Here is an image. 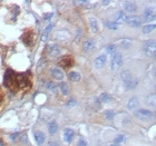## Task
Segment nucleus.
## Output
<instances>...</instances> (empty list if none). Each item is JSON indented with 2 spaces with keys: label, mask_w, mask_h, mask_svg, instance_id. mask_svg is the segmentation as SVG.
<instances>
[{
  "label": "nucleus",
  "mask_w": 156,
  "mask_h": 146,
  "mask_svg": "<svg viewBox=\"0 0 156 146\" xmlns=\"http://www.w3.org/2000/svg\"><path fill=\"white\" fill-rule=\"evenodd\" d=\"M57 130H58V124L56 123L55 120H52V122H50V123L48 124V132L51 135H54V134L57 132Z\"/></svg>",
  "instance_id": "obj_15"
},
{
  "label": "nucleus",
  "mask_w": 156,
  "mask_h": 146,
  "mask_svg": "<svg viewBox=\"0 0 156 146\" xmlns=\"http://www.w3.org/2000/svg\"><path fill=\"white\" fill-rule=\"evenodd\" d=\"M123 141H124V136H123V135H120V136H118L117 138H115V140H114V143H115V144L122 143Z\"/></svg>",
  "instance_id": "obj_31"
},
{
  "label": "nucleus",
  "mask_w": 156,
  "mask_h": 146,
  "mask_svg": "<svg viewBox=\"0 0 156 146\" xmlns=\"http://www.w3.org/2000/svg\"><path fill=\"white\" fill-rule=\"evenodd\" d=\"M76 105V101L75 99H70V101H68V103H67V107H73V106H75Z\"/></svg>",
  "instance_id": "obj_33"
},
{
  "label": "nucleus",
  "mask_w": 156,
  "mask_h": 146,
  "mask_svg": "<svg viewBox=\"0 0 156 146\" xmlns=\"http://www.w3.org/2000/svg\"><path fill=\"white\" fill-rule=\"evenodd\" d=\"M35 140H36L37 144H38L39 146L42 145V144L45 143V141H46V136H45V134L42 133V132H36L35 133Z\"/></svg>",
  "instance_id": "obj_12"
},
{
  "label": "nucleus",
  "mask_w": 156,
  "mask_h": 146,
  "mask_svg": "<svg viewBox=\"0 0 156 146\" xmlns=\"http://www.w3.org/2000/svg\"><path fill=\"white\" fill-rule=\"evenodd\" d=\"M122 79H123V84L126 89H133L136 86V80L133 78L129 70H123V73H122Z\"/></svg>",
  "instance_id": "obj_1"
},
{
  "label": "nucleus",
  "mask_w": 156,
  "mask_h": 146,
  "mask_svg": "<svg viewBox=\"0 0 156 146\" xmlns=\"http://www.w3.org/2000/svg\"><path fill=\"white\" fill-rule=\"evenodd\" d=\"M127 20V16L125 15V12H123V11H120V12H118V15H117L116 17V21L115 23L118 25V23H126Z\"/></svg>",
  "instance_id": "obj_17"
},
{
  "label": "nucleus",
  "mask_w": 156,
  "mask_h": 146,
  "mask_svg": "<svg viewBox=\"0 0 156 146\" xmlns=\"http://www.w3.org/2000/svg\"><path fill=\"white\" fill-rule=\"evenodd\" d=\"M138 106V99L136 97H132L127 104V108L128 109H135V108Z\"/></svg>",
  "instance_id": "obj_16"
},
{
  "label": "nucleus",
  "mask_w": 156,
  "mask_h": 146,
  "mask_svg": "<svg viewBox=\"0 0 156 146\" xmlns=\"http://www.w3.org/2000/svg\"><path fill=\"white\" fill-rule=\"evenodd\" d=\"M68 78L72 81H78L79 79H80V75L78 74V73L70 72V73H68Z\"/></svg>",
  "instance_id": "obj_21"
},
{
  "label": "nucleus",
  "mask_w": 156,
  "mask_h": 146,
  "mask_svg": "<svg viewBox=\"0 0 156 146\" xmlns=\"http://www.w3.org/2000/svg\"><path fill=\"white\" fill-rule=\"evenodd\" d=\"M73 138H74V130H70V128L65 130V132H64V141L66 143H70Z\"/></svg>",
  "instance_id": "obj_10"
},
{
  "label": "nucleus",
  "mask_w": 156,
  "mask_h": 146,
  "mask_svg": "<svg viewBox=\"0 0 156 146\" xmlns=\"http://www.w3.org/2000/svg\"><path fill=\"white\" fill-rule=\"evenodd\" d=\"M126 23H128V26L133 27V28H138L142 23V19L138 16H130L127 17Z\"/></svg>",
  "instance_id": "obj_7"
},
{
  "label": "nucleus",
  "mask_w": 156,
  "mask_h": 146,
  "mask_svg": "<svg viewBox=\"0 0 156 146\" xmlns=\"http://www.w3.org/2000/svg\"><path fill=\"white\" fill-rule=\"evenodd\" d=\"M104 115H105V117H106V118H107V119H113V118H114V112H112V110H106V112H105L104 113Z\"/></svg>",
  "instance_id": "obj_28"
},
{
  "label": "nucleus",
  "mask_w": 156,
  "mask_h": 146,
  "mask_svg": "<svg viewBox=\"0 0 156 146\" xmlns=\"http://www.w3.org/2000/svg\"><path fill=\"white\" fill-rule=\"evenodd\" d=\"M2 99H3V93H2V91L0 89V104H1V101H2Z\"/></svg>",
  "instance_id": "obj_37"
},
{
  "label": "nucleus",
  "mask_w": 156,
  "mask_h": 146,
  "mask_svg": "<svg viewBox=\"0 0 156 146\" xmlns=\"http://www.w3.org/2000/svg\"><path fill=\"white\" fill-rule=\"evenodd\" d=\"M115 49H116V47H115V45H109V46H107L106 48H105V50H106V52L107 54H114L115 52Z\"/></svg>",
  "instance_id": "obj_27"
},
{
  "label": "nucleus",
  "mask_w": 156,
  "mask_h": 146,
  "mask_svg": "<svg viewBox=\"0 0 156 146\" xmlns=\"http://www.w3.org/2000/svg\"><path fill=\"white\" fill-rule=\"evenodd\" d=\"M99 101H101V103H109V101H112V97L108 94L104 93V94L101 95V97H99Z\"/></svg>",
  "instance_id": "obj_22"
},
{
  "label": "nucleus",
  "mask_w": 156,
  "mask_h": 146,
  "mask_svg": "<svg viewBox=\"0 0 156 146\" xmlns=\"http://www.w3.org/2000/svg\"><path fill=\"white\" fill-rule=\"evenodd\" d=\"M58 65L60 67H62V68L68 69L70 67H73V65H74V59L70 56H64V57H62V58L59 59Z\"/></svg>",
  "instance_id": "obj_4"
},
{
  "label": "nucleus",
  "mask_w": 156,
  "mask_h": 146,
  "mask_svg": "<svg viewBox=\"0 0 156 146\" xmlns=\"http://www.w3.org/2000/svg\"><path fill=\"white\" fill-rule=\"evenodd\" d=\"M112 146H119L118 144H114V145H112Z\"/></svg>",
  "instance_id": "obj_41"
},
{
  "label": "nucleus",
  "mask_w": 156,
  "mask_h": 146,
  "mask_svg": "<svg viewBox=\"0 0 156 146\" xmlns=\"http://www.w3.org/2000/svg\"><path fill=\"white\" fill-rule=\"evenodd\" d=\"M144 52L146 54L147 56H152L155 55V52H156V46H155V41L154 40H151V41H146L144 44Z\"/></svg>",
  "instance_id": "obj_3"
},
{
  "label": "nucleus",
  "mask_w": 156,
  "mask_h": 146,
  "mask_svg": "<svg viewBox=\"0 0 156 146\" xmlns=\"http://www.w3.org/2000/svg\"><path fill=\"white\" fill-rule=\"evenodd\" d=\"M83 48H84V50L86 52H90L91 49L94 48V41L93 40H86L84 42V45H83Z\"/></svg>",
  "instance_id": "obj_18"
},
{
  "label": "nucleus",
  "mask_w": 156,
  "mask_h": 146,
  "mask_svg": "<svg viewBox=\"0 0 156 146\" xmlns=\"http://www.w3.org/2000/svg\"><path fill=\"white\" fill-rule=\"evenodd\" d=\"M60 91H62V93L64 95H68L69 89H68V86H67V84H65V83H62V84H60Z\"/></svg>",
  "instance_id": "obj_24"
},
{
  "label": "nucleus",
  "mask_w": 156,
  "mask_h": 146,
  "mask_svg": "<svg viewBox=\"0 0 156 146\" xmlns=\"http://www.w3.org/2000/svg\"><path fill=\"white\" fill-rule=\"evenodd\" d=\"M106 60H107L106 55H101V56H99V57H97V58L95 59V62H94L95 68L101 69L105 65H106Z\"/></svg>",
  "instance_id": "obj_8"
},
{
  "label": "nucleus",
  "mask_w": 156,
  "mask_h": 146,
  "mask_svg": "<svg viewBox=\"0 0 156 146\" xmlns=\"http://www.w3.org/2000/svg\"><path fill=\"white\" fill-rule=\"evenodd\" d=\"M105 26L107 27V28H109V29H117V27H118V25H117L116 23H111V21H105Z\"/></svg>",
  "instance_id": "obj_26"
},
{
  "label": "nucleus",
  "mask_w": 156,
  "mask_h": 146,
  "mask_svg": "<svg viewBox=\"0 0 156 146\" xmlns=\"http://www.w3.org/2000/svg\"><path fill=\"white\" fill-rule=\"evenodd\" d=\"M147 103H148V104H151L152 105V106H155V95H152V96H151V101H147Z\"/></svg>",
  "instance_id": "obj_30"
},
{
  "label": "nucleus",
  "mask_w": 156,
  "mask_h": 146,
  "mask_svg": "<svg viewBox=\"0 0 156 146\" xmlns=\"http://www.w3.org/2000/svg\"><path fill=\"white\" fill-rule=\"evenodd\" d=\"M52 28H54V25H48V26L46 27L45 30H44V33H42V36H41V40H42V41H46V40H47L48 34L51 31Z\"/></svg>",
  "instance_id": "obj_19"
},
{
  "label": "nucleus",
  "mask_w": 156,
  "mask_h": 146,
  "mask_svg": "<svg viewBox=\"0 0 156 146\" xmlns=\"http://www.w3.org/2000/svg\"><path fill=\"white\" fill-rule=\"evenodd\" d=\"M124 8H125V10H126L127 12H129V13L136 12V10H137L136 3L134 2V1H127V2H125Z\"/></svg>",
  "instance_id": "obj_9"
},
{
  "label": "nucleus",
  "mask_w": 156,
  "mask_h": 146,
  "mask_svg": "<svg viewBox=\"0 0 156 146\" xmlns=\"http://www.w3.org/2000/svg\"><path fill=\"white\" fill-rule=\"evenodd\" d=\"M51 76L54 77V79H57V80H62L64 79V73L59 68L51 69Z\"/></svg>",
  "instance_id": "obj_11"
},
{
  "label": "nucleus",
  "mask_w": 156,
  "mask_h": 146,
  "mask_svg": "<svg viewBox=\"0 0 156 146\" xmlns=\"http://www.w3.org/2000/svg\"><path fill=\"white\" fill-rule=\"evenodd\" d=\"M154 29H155V25H147V26H144L143 33L144 34H150L151 31H153Z\"/></svg>",
  "instance_id": "obj_23"
},
{
  "label": "nucleus",
  "mask_w": 156,
  "mask_h": 146,
  "mask_svg": "<svg viewBox=\"0 0 156 146\" xmlns=\"http://www.w3.org/2000/svg\"><path fill=\"white\" fill-rule=\"evenodd\" d=\"M47 54L50 58H55L60 54V48L56 44H49L48 47H47Z\"/></svg>",
  "instance_id": "obj_5"
},
{
  "label": "nucleus",
  "mask_w": 156,
  "mask_h": 146,
  "mask_svg": "<svg viewBox=\"0 0 156 146\" xmlns=\"http://www.w3.org/2000/svg\"><path fill=\"white\" fill-rule=\"evenodd\" d=\"M19 136H20V133H13L10 135V138H11L12 141H16Z\"/></svg>",
  "instance_id": "obj_34"
},
{
  "label": "nucleus",
  "mask_w": 156,
  "mask_h": 146,
  "mask_svg": "<svg viewBox=\"0 0 156 146\" xmlns=\"http://www.w3.org/2000/svg\"><path fill=\"white\" fill-rule=\"evenodd\" d=\"M20 136H21V138H20L21 143H23V144H28V138H27L26 134H23V135H20Z\"/></svg>",
  "instance_id": "obj_29"
},
{
  "label": "nucleus",
  "mask_w": 156,
  "mask_h": 146,
  "mask_svg": "<svg viewBox=\"0 0 156 146\" xmlns=\"http://www.w3.org/2000/svg\"><path fill=\"white\" fill-rule=\"evenodd\" d=\"M135 116H136L137 118H140V119L148 120L153 117V113L146 109H138L137 112H135Z\"/></svg>",
  "instance_id": "obj_6"
},
{
  "label": "nucleus",
  "mask_w": 156,
  "mask_h": 146,
  "mask_svg": "<svg viewBox=\"0 0 156 146\" xmlns=\"http://www.w3.org/2000/svg\"><path fill=\"white\" fill-rule=\"evenodd\" d=\"M52 17V13L51 12H49V13H45L44 15V17H42V19L44 20H49L50 18Z\"/></svg>",
  "instance_id": "obj_35"
},
{
  "label": "nucleus",
  "mask_w": 156,
  "mask_h": 146,
  "mask_svg": "<svg viewBox=\"0 0 156 146\" xmlns=\"http://www.w3.org/2000/svg\"><path fill=\"white\" fill-rule=\"evenodd\" d=\"M23 40L27 46H31V45H33V41H34V34L33 33L23 34Z\"/></svg>",
  "instance_id": "obj_13"
},
{
  "label": "nucleus",
  "mask_w": 156,
  "mask_h": 146,
  "mask_svg": "<svg viewBox=\"0 0 156 146\" xmlns=\"http://www.w3.org/2000/svg\"><path fill=\"white\" fill-rule=\"evenodd\" d=\"M0 146H5V145H3L2 141H1V140H0Z\"/></svg>",
  "instance_id": "obj_40"
},
{
  "label": "nucleus",
  "mask_w": 156,
  "mask_h": 146,
  "mask_svg": "<svg viewBox=\"0 0 156 146\" xmlns=\"http://www.w3.org/2000/svg\"><path fill=\"white\" fill-rule=\"evenodd\" d=\"M77 146H88V143L85 140H79L78 141Z\"/></svg>",
  "instance_id": "obj_32"
},
{
  "label": "nucleus",
  "mask_w": 156,
  "mask_h": 146,
  "mask_svg": "<svg viewBox=\"0 0 156 146\" xmlns=\"http://www.w3.org/2000/svg\"><path fill=\"white\" fill-rule=\"evenodd\" d=\"M109 3V1H103V5H108Z\"/></svg>",
  "instance_id": "obj_39"
},
{
  "label": "nucleus",
  "mask_w": 156,
  "mask_h": 146,
  "mask_svg": "<svg viewBox=\"0 0 156 146\" xmlns=\"http://www.w3.org/2000/svg\"><path fill=\"white\" fill-rule=\"evenodd\" d=\"M47 87H48V89H50V91H54V89H55V84H54V83H51V81H48V83H47Z\"/></svg>",
  "instance_id": "obj_36"
},
{
  "label": "nucleus",
  "mask_w": 156,
  "mask_h": 146,
  "mask_svg": "<svg viewBox=\"0 0 156 146\" xmlns=\"http://www.w3.org/2000/svg\"><path fill=\"white\" fill-rule=\"evenodd\" d=\"M88 21H89V25H90V28H91V30H93V33H97L98 26H97V21H96V19L93 18V17H90V18L88 19Z\"/></svg>",
  "instance_id": "obj_20"
},
{
  "label": "nucleus",
  "mask_w": 156,
  "mask_h": 146,
  "mask_svg": "<svg viewBox=\"0 0 156 146\" xmlns=\"http://www.w3.org/2000/svg\"><path fill=\"white\" fill-rule=\"evenodd\" d=\"M155 19V12H154V10L152 8H147L145 10V20L146 21H151V20H154Z\"/></svg>",
  "instance_id": "obj_14"
},
{
  "label": "nucleus",
  "mask_w": 156,
  "mask_h": 146,
  "mask_svg": "<svg viewBox=\"0 0 156 146\" xmlns=\"http://www.w3.org/2000/svg\"><path fill=\"white\" fill-rule=\"evenodd\" d=\"M130 44H132V41H130L129 39H123V40L120 41V46H122L123 48H125V49L128 48V47L130 46Z\"/></svg>",
  "instance_id": "obj_25"
},
{
  "label": "nucleus",
  "mask_w": 156,
  "mask_h": 146,
  "mask_svg": "<svg viewBox=\"0 0 156 146\" xmlns=\"http://www.w3.org/2000/svg\"><path fill=\"white\" fill-rule=\"evenodd\" d=\"M123 64V58H122V55L119 52H114L113 54V57H112V64L111 67L113 70H117L119 69V67Z\"/></svg>",
  "instance_id": "obj_2"
},
{
  "label": "nucleus",
  "mask_w": 156,
  "mask_h": 146,
  "mask_svg": "<svg viewBox=\"0 0 156 146\" xmlns=\"http://www.w3.org/2000/svg\"><path fill=\"white\" fill-rule=\"evenodd\" d=\"M48 146H59V145L57 143H56V142H50Z\"/></svg>",
  "instance_id": "obj_38"
}]
</instances>
